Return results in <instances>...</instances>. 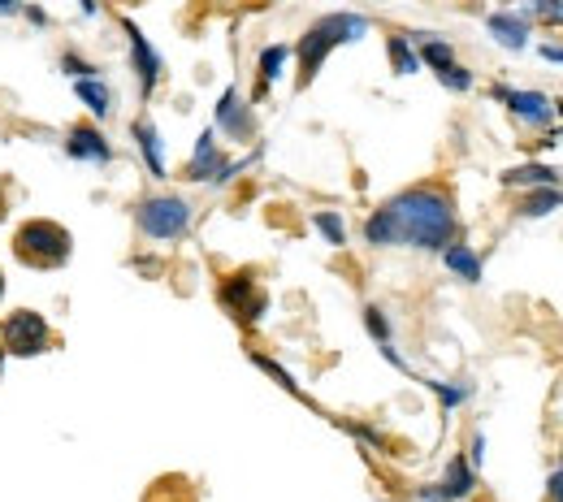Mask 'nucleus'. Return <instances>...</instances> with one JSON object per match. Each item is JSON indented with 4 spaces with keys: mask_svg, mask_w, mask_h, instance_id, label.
I'll return each instance as SVG.
<instances>
[{
    "mask_svg": "<svg viewBox=\"0 0 563 502\" xmlns=\"http://www.w3.org/2000/svg\"><path fill=\"white\" fill-rule=\"evenodd\" d=\"M386 204L399 221L403 247L442 251L447 243H455V234H460V217H455V204L442 187H408Z\"/></svg>",
    "mask_w": 563,
    "mask_h": 502,
    "instance_id": "f257e3e1",
    "label": "nucleus"
},
{
    "mask_svg": "<svg viewBox=\"0 0 563 502\" xmlns=\"http://www.w3.org/2000/svg\"><path fill=\"white\" fill-rule=\"evenodd\" d=\"M369 31H373V22L364 18V13H351V9H338V13H325V18H317L304 35H299V44L291 48L295 61H299V87H308L312 78L321 74V65L330 61L334 48L360 44Z\"/></svg>",
    "mask_w": 563,
    "mask_h": 502,
    "instance_id": "f03ea898",
    "label": "nucleus"
},
{
    "mask_svg": "<svg viewBox=\"0 0 563 502\" xmlns=\"http://www.w3.org/2000/svg\"><path fill=\"white\" fill-rule=\"evenodd\" d=\"M74 251V234L52 217H31L13 234V256L31 269H61Z\"/></svg>",
    "mask_w": 563,
    "mask_h": 502,
    "instance_id": "7ed1b4c3",
    "label": "nucleus"
},
{
    "mask_svg": "<svg viewBox=\"0 0 563 502\" xmlns=\"http://www.w3.org/2000/svg\"><path fill=\"white\" fill-rule=\"evenodd\" d=\"M191 204L182 200V195H143V200L135 204V226L139 234L148 243H178V239H187V230H191Z\"/></svg>",
    "mask_w": 563,
    "mask_h": 502,
    "instance_id": "20e7f679",
    "label": "nucleus"
},
{
    "mask_svg": "<svg viewBox=\"0 0 563 502\" xmlns=\"http://www.w3.org/2000/svg\"><path fill=\"white\" fill-rule=\"evenodd\" d=\"M0 347H5V355H18V360L44 355V351L52 347V325H48V316L35 312V308L9 312L5 334H0Z\"/></svg>",
    "mask_w": 563,
    "mask_h": 502,
    "instance_id": "39448f33",
    "label": "nucleus"
},
{
    "mask_svg": "<svg viewBox=\"0 0 563 502\" xmlns=\"http://www.w3.org/2000/svg\"><path fill=\"white\" fill-rule=\"evenodd\" d=\"M217 303L239 325H260V321H265V312H269V295L260 290V282L252 273H230L226 282L217 286Z\"/></svg>",
    "mask_w": 563,
    "mask_h": 502,
    "instance_id": "423d86ee",
    "label": "nucleus"
},
{
    "mask_svg": "<svg viewBox=\"0 0 563 502\" xmlns=\"http://www.w3.org/2000/svg\"><path fill=\"white\" fill-rule=\"evenodd\" d=\"M499 104H507V113L516 117V122H525V126H551L555 117L563 113V104L551 100L546 91H529V87H494L490 91Z\"/></svg>",
    "mask_w": 563,
    "mask_h": 502,
    "instance_id": "0eeeda50",
    "label": "nucleus"
},
{
    "mask_svg": "<svg viewBox=\"0 0 563 502\" xmlns=\"http://www.w3.org/2000/svg\"><path fill=\"white\" fill-rule=\"evenodd\" d=\"M122 31H126V48H130V70L139 78V100H152L156 83L165 78V57L152 48V39L139 31L130 18H122Z\"/></svg>",
    "mask_w": 563,
    "mask_h": 502,
    "instance_id": "6e6552de",
    "label": "nucleus"
},
{
    "mask_svg": "<svg viewBox=\"0 0 563 502\" xmlns=\"http://www.w3.org/2000/svg\"><path fill=\"white\" fill-rule=\"evenodd\" d=\"M213 130L217 135H226L234 143H247L256 135V113H252V100L243 96L239 87H226L213 109Z\"/></svg>",
    "mask_w": 563,
    "mask_h": 502,
    "instance_id": "1a4fd4ad",
    "label": "nucleus"
},
{
    "mask_svg": "<svg viewBox=\"0 0 563 502\" xmlns=\"http://www.w3.org/2000/svg\"><path fill=\"white\" fill-rule=\"evenodd\" d=\"M473 490H477V468L468 464V455H451L442 481L438 485H421L416 498L421 502H464V498H473Z\"/></svg>",
    "mask_w": 563,
    "mask_h": 502,
    "instance_id": "9d476101",
    "label": "nucleus"
},
{
    "mask_svg": "<svg viewBox=\"0 0 563 502\" xmlns=\"http://www.w3.org/2000/svg\"><path fill=\"white\" fill-rule=\"evenodd\" d=\"M61 148H65V156H70V161H78V165H96V169L113 165V143H109V135H104L100 126H91V122L70 126V135H65Z\"/></svg>",
    "mask_w": 563,
    "mask_h": 502,
    "instance_id": "9b49d317",
    "label": "nucleus"
},
{
    "mask_svg": "<svg viewBox=\"0 0 563 502\" xmlns=\"http://www.w3.org/2000/svg\"><path fill=\"white\" fill-rule=\"evenodd\" d=\"M130 139H135V152L143 156V169L161 182L169 178V161H165V139H161V130H156V122L148 113H139L135 122H130Z\"/></svg>",
    "mask_w": 563,
    "mask_h": 502,
    "instance_id": "f8f14e48",
    "label": "nucleus"
},
{
    "mask_svg": "<svg viewBox=\"0 0 563 502\" xmlns=\"http://www.w3.org/2000/svg\"><path fill=\"white\" fill-rule=\"evenodd\" d=\"M486 31L494 35V44L507 48V52H525L529 48V35H533V26L525 13H516V9H494L490 18H486Z\"/></svg>",
    "mask_w": 563,
    "mask_h": 502,
    "instance_id": "ddd939ff",
    "label": "nucleus"
},
{
    "mask_svg": "<svg viewBox=\"0 0 563 502\" xmlns=\"http://www.w3.org/2000/svg\"><path fill=\"white\" fill-rule=\"evenodd\" d=\"M221 165H226V152L217 148V130H204L200 139H195V152L187 161V182H213L221 174Z\"/></svg>",
    "mask_w": 563,
    "mask_h": 502,
    "instance_id": "4468645a",
    "label": "nucleus"
},
{
    "mask_svg": "<svg viewBox=\"0 0 563 502\" xmlns=\"http://www.w3.org/2000/svg\"><path fill=\"white\" fill-rule=\"evenodd\" d=\"M438 256H442V264H447V273L460 277V282H468V286H477L481 277H486V264H481V256L468 243H447Z\"/></svg>",
    "mask_w": 563,
    "mask_h": 502,
    "instance_id": "2eb2a0df",
    "label": "nucleus"
},
{
    "mask_svg": "<svg viewBox=\"0 0 563 502\" xmlns=\"http://www.w3.org/2000/svg\"><path fill=\"white\" fill-rule=\"evenodd\" d=\"M74 96L87 104V113L96 117V122H109V117H113V87L104 83L100 74H91V78H74Z\"/></svg>",
    "mask_w": 563,
    "mask_h": 502,
    "instance_id": "dca6fc26",
    "label": "nucleus"
},
{
    "mask_svg": "<svg viewBox=\"0 0 563 502\" xmlns=\"http://www.w3.org/2000/svg\"><path fill=\"white\" fill-rule=\"evenodd\" d=\"M286 61H291V44H265L260 48V57H256V100L286 74Z\"/></svg>",
    "mask_w": 563,
    "mask_h": 502,
    "instance_id": "f3484780",
    "label": "nucleus"
},
{
    "mask_svg": "<svg viewBox=\"0 0 563 502\" xmlns=\"http://www.w3.org/2000/svg\"><path fill=\"white\" fill-rule=\"evenodd\" d=\"M364 243H369V247H403L399 221H395V213H390V204L373 208V213L364 217Z\"/></svg>",
    "mask_w": 563,
    "mask_h": 502,
    "instance_id": "a211bd4d",
    "label": "nucleus"
},
{
    "mask_svg": "<svg viewBox=\"0 0 563 502\" xmlns=\"http://www.w3.org/2000/svg\"><path fill=\"white\" fill-rule=\"evenodd\" d=\"M559 169L555 165H516V169H507L503 174V187H559Z\"/></svg>",
    "mask_w": 563,
    "mask_h": 502,
    "instance_id": "6ab92c4d",
    "label": "nucleus"
},
{
    "mask_svg": "<svg viewBox=\"0 0 563 502\" xmlns=\"http://www.w3.org/2000/svg\"><path fill=\"white\" fill-rule=\"evenodd\" d=\"M386 57H390V70L403 74V78L425 70L421 57H416V44H412L408 35H390V39H386Z\"/></svg>",
    "mask_w": 563,
    "mask_h": 502,
    "instance_id": "aec40b11",
    "label": "nucleus"
},
{
    "mask_svg": "<svg viewBox=\"0 0 563 502\" xmlns=\"http://www.w3.org/2000/svg\"><path fill=\"white\" fill-rule=\"evenodd\" d=\"M555 208H563V191L559 187H529V195L520 200V217L538 221L546 213H555Z\"/></svg>",
    "mask_w": 563,
    "mask_h": 502,
    "instance_id": "412c9836",
    "label": "nucleus"
},
{
    "mask_svg": "<svg viewBox=\"0 0 563 502\" xmlns=\"http://www.w3.org/2000/svg\"><path fill=\"white\" fill-rule=\"evenodd\" d=\"M312 230L330 247H347V221H343V213H334V208H317V213H312Z\"/></svg>",
    "mask_w": 563,
    "mask_h": 502,
    "instance_id": "4be33fe9",
    "label": "nucleus"
},
{
    "mask_svg": "<svg viewBox=\"0 0 563 502\" xmlns=\"http://www.w3.org/2000/svg\"><path fill=\"white\" fill-rule=\"evenodd\" d=\"M412 381H421L425 390H434V394H438V403L447 407V412H451V407H460V403L473 399V390H468V386H451V381H438V377H412Z\"/></svg>",
    "mask_w": 563,
    "mask_h": 502,
    "instance_id": "5701e85b",
    "label": "nucleus"
},
{
    "mask_svg": "<svg viewBox=\"0 0 563 502\" xmlns=\"http://www.w3.org/2000/svg\"><path fill=\"white\" fill-rule=\"evenodd\" d=\"M438 74V83L447 87V91H455V96H464V91H473V70L468 65H460V61H451V65H442V70H434Z\"/></svg>",
    "mask_w": 563,
    "mask_h": 502,
    "instance_id": "b1692460",
    "label": "nucleus"
},
{
    "mask_svg": "<svg viewBox=\"0 0 563 502\" xmlns=\"http://www.w3.org/2000/svg\"><path fill=\"white\" fill-rule=\"evenodd\" d=\"M364 329H369V338L377 342V347L395 338V329H390V316L377 308V303H364Z\"/></svg>",
    "mask_w": 563,
    "mask_h": 502,
    "instance_id": "393cba45",
    "label": "nucleus"
},
{
    "mask_svg": "<svg viewBox=\"0 0 563 502\" xmlns=\"http://www.w3.org/2000/svg\"><path fill=\"white\" fill-rule=\"evenodd\" d=\"M525 18H538L546 26H563V0H525Z\"/></svg>",
    "mask_w": 563,
    "mask_h": 502,
    "instance_id": "a878e982",
    "label": "nucleus"
},
{
    "mask_svg": "<svg viewBox=\"0 0 563 502\" xmlns=\"http://www.w3.org/2000/svg\"><path fill=\"white\" fill-rule=\"evenodd\" d=\"M252 364L260 368V373H269L273 381H278V386L286 390V394H299V381L291 377V373H286V368L278 364V360H269V355H260V351H252Z\"/></svg>",
    "mask_w": 563,
    "mask_h": 502,
    "instance_id": "bb28decb",
    "label": "nucleus"
},
{
    "mask_svg": "<svg viewBox=\"0 0 563 502\" xmlns=\"http://www.w3.org/2000/svg\"><path fill=\"white\" fill-rule=\"evenodd\" d=\"M61 74L74 83V78H91V74H100V70H96V65H91L87 57H78L74 48H65V52H61Z\"/></svg>",
    "mask_w": 563,
    "mask_h": 502,
    "instance_id": "cd10ccee",
    "label": "nucleus"
},
{
    "mask_svg": "<svg viewBox=\"0 0 563 502\" xmlns=\"http://www.w3.org/2000/svg\"><path fill=\"white\" fill-rule=\"evenodd\" d=\"M347 433H351V438H360V442H369L373 451H382V446H386V438L373 425H347Z\"/></svg>",
    "mask_w": 563,
    "mask_h": 502,
    "instance_id": "c85d7f7f",
    "label": "nucleus"
},
{
    "mask_svg": "<svg viewBox=\"0 0 563 502\" xmlns=\"http://www.w3.org/2000/svg\"><path fill=\"white\" fill-rule=\"evenodd\" d=\"M468 464L473 468L486 464V433H473V442H468Z\"/></svg>",
    "mask_w": 563,
    "mask_h": 502,
    "instance_id": "c756f323",
    "label": "nucleus"
},
{
    "mask_svg": "<svg viewBox=\"0 0 563 502\" xmlns=\"http://www.w3.org/2000/svg\"><path fill=\"white\" fill-rule=\"evenodd\" d=\"M546 502H563V468H555L546 477Z\"/></svg>",
    "mask_w": 563,
    "mask_h": 502,
    "instance_id": "7c9ffc66",
    "label": "nucleus"
},
{
    "mask_svg": "<svg viewBox=\"0 0 563 502\" xmlns=\"http://www.w3.org/2000/svg\"><path fill=\"white\" fill-rule=\"evenodd\" d=\"M22 18L31 22L35 31H44V26H48V9H44V5H26V9H22Z\"/></svg>",
    "mask_w": 563,
    "mask_h": 502,
    "instance_id": "2f4dec72",
    "label": "nucleus"
},
{
    "mask_svg": "<svg viewBox=\"0 0 563 502\" xmlns=\"http://www.w3.org/2000/svg\"><path fill=\"white\" fill-rule=\"evenodd\" d=\"M26 0H0V18H22Z\"/></svg>",
    "mask_w": 563,
    "mask_h": 502,
    "instance_id": "473e14b6",
    "label": "nucleus"
},
{
    "mask_svg": "<svg viewBox=\"0 0 563 502\" xmlns=\"http://www.w3.org/2000/svg\"><path fill=\"white\" fill-rule=\"evenodd\" d=\"M538 52H542V61H551V65H563V48H559V44H542Z\"/></svg>",
    "mask_w": 563,
    "mask_h": 502,
    "instance_id": "72a5a7b5",
    "label": "nucleus"
},
{
    "mask_svg": "<svg viewBox=\"0 0 563 502\" xmlns=\"http://www.w3.org/2000/svg\"><path fill=\"white\" fill-rule=\"evenodd\" d=\"M78 13H87V18H96V13H100V0H78Z\"/></svg>",
    "mask_w": 563,
    "mask_h": 502,
    "instance_id": "f704fd0d",
    "label": "nucleus"
},
{
    "mask_svg": "<svg viewBox=\"0 0 563 502\" xmlns=\"http://www.w3.org/2000/svg\"><path fill=\"white\" fill-rule=\"evenodd\" d=\"M148 502H165V494H161V485H156V490H152V494H148ZM178 502H191V494H182V498H178Z\"/></svg>",
    "mask_w": 563,
    "mask_h": 502,
    "instance_id": "c9c22d12",
    "label": "nucleus"
},
{
    "mask_svg": "<svg viewBox=\"0 0 563 502\" xmlns=\"http://www.w3.org/2000/svg\"><path fill=\"white\" fill-rule=\"evenodd\" d=\"M9 217V208H5V187H0V221Z\"/></svg>",
    "mask_w": 563,
    "mask_h": 502,
    "instance_id": "e433bc0d",
    "label": "nucleus"
},
{
    "mask_svg": "<svg viewBox=\"0 0 563 502\" xmlns=\"http://www.w3.org/2000/svg\"><path fill=\"white\" fill-rule=\"evenodd\" d=\"M5 360H9V355H5V347H0V373H5Z\"/></svg>",
    "mask_w": 563,
    "mask_h": 502,
    "instance_id": "4c0bfd02",
    "label": "nucleus"
},
{
    "mask_svg": "<svg viewBox=\"0 0 563 502\" xmlns=\"http://www.w3.org/2000/svg\"><path fill=\"white\" fill-rule=\"evenodd\" d=\"M0 303H5V273H0Z\"/></svg>",
    "mask_w": 563,
    "mask_h": 502,
    "instance_id": "58836bf2",
    "label": "nucleus"
},
{
    "mask_svg": "<svg viewBox=\"0 0 563 502\" xmlns=\"http://www.w3.org/2000/svg\"><path fill=\"white\" fill-rule=\"evenodd\" d=\"M559 468H563V455H559Z\"/></svg>",
    "mask_w": 563,
    "mask_h": 502,
    "instance_id": "ea45409f",
    "label": "nucleus"
}]
</instances>
